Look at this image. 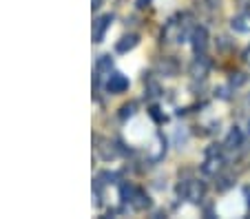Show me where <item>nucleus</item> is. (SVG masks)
Masks as SVG:
<instances>
[{
    "label": "nucleus",
    "instance_id": "f257e3e1",
    "mask_svg": "<svg viewBox=\"0 0 250 219\" xmlns=\"http://www.w3.org/2000/svg\"><path fill=\"white\" fill-rule=\"evenodd\" d=\"M190 44H193V51L195 53H204L208 44V31L204 27H195L193 34H190Z\"/></svg>",
    "mask_w": 250,
    "mask_h": 219
},
{
    "label": "nucleus",
    "instance_id": "f3484780",
    "mask_svg": "<svg viewBox=\"0 0 250 219\" xmlns=\"http://www.w3.org/2000/svg\"><path fill=\"white\" fill-rule=\"evenodd\" d=\"M246 195H248V206H250V191H246Z\"/></svg>",
    "mask_w": 250,
    "mask_h": 219
},
{
    "label": "nucleus",
    "instance_id": "f03ea898",
    "mask_svg": "<svg viewBox=\"0 0 250 219\" xmlns=\"http://www.w3.org/2000/svg\"><path fill=\"white\" fill-rule=\"evenodd\" d=\"M128 89V80L122 73H109V80H106V91L109 93H124Z\"/></svg>",
    "mask_w": 250,
    "mask_h": 219
},
{
    "label": "nucleus",
    "instance_id": "2eb2a0df",
    "mask_svg": "<svg viewBox=\"0 0 250 219\" xmlns=\"http://www.w3.org/2000/svg\"><path fill=\"white\" fill-rule=\"evenodd\" d=\"M93 7H100V0H93Z\"/></svg>",
    "mask_w": 250,
    "mask_h": 219
},
{
    "label": "nucleus",
    "instance_id": "f8f14e48",
    "mask_svg": "<svg viewBox=\"0 0 250 219\" xmlns=\"http://www.w3.org/2000/svg\"><path fill=\"white\" fill-rule=\"evenodd\" d=\"M160 71L162 73H168V76H175V64H173V62H162Z\"/></svg>",
    "mask_w": 250,
    "mask_h": 219
},
{
    "label": "nucleus",
    "instance_id": "6e6552de",
    "mask_svg": "<svg viewBox=\"0 0 250 219\" xmlns=\"http://www.w3.org/2000/svg\"><path fill=\"white\" fill-rule=\"evenodd\" d=\"M241 142H244V133H241V129H230V133H228V138H226V146L228 148H239L241 146Z\"/></svg>",
    "mask_w": 250,
    "mask_h": 219
},
{
    "label": "nucleus",
    "instance_id": "4468645a",
    "mask_svg": "<svg viewBox=\"0 0 250 219\" xmlns=\"http://www.w3.org/2000/svg\"><path fill=\"white\" fill-rule=\"evenodd\" d=\"M148 2H151V0H137V5H140V7H146Z\"/></svg>",
    "mask_w": 250,
    "mask_h": 219
},
{
    "label": "nucleus",
    "instance_id": "dca6fc26",
    "mask_svg": "<svg viewBox=\"0 0 250 219\" xmlns=\"http://www.w3.org/2000/svg\"><path fill=\"white\" fill-rule=\"evenodd\" d=\"M246 60H250V49H248V51H246Z\"/></svg>",
    "mask_w": 250,
    "mask_h": 219
},
{
    "label": "nucleus",
    "instance_id": "9b49d317",
    "mask_svg": "<svg viewBox=\"0 0 250 219\" xmlns=\"http://www.w3.org/2000/svg\"><path fill=\"white\" fill-rule=\"evenodd\" d=\"M111 69V58L109 56H102L98 60V73H104V71H109Z\"/></svg>",
    "mask_w": 250,
    "mask_h": 219
},
{
    "label": "nucleus",
    "instance_id": "7ed1b4c3",
    "mask_svg": "<svg viewBox=\"0 0 250 219\" xmlns=\"http://www.w3.org/2000/svg\"><path fill=\"white\" fill-rule=\"evenodd\" d=\"M180 193L190 201H199V197L204 195V186L199 181H186L184 188L180 186Z\"/></svg>",
    "mask_w": 250,
    "mask_h": 219
},
{
    "label": "nucleus",
    "instance_id": "9d476101",
    "mask_svg": "<svg viewBox=\"0 0 250 219\" xmlns=\"http://www.w3.org/2000/svg\"><path fill=\"white\" fill-rule=\"evenodd\" d=\"M131 204H133V206H135V208H137V210H144V208H146V206H148V204H151V201H148V197H146V195H144V193H142V191H135V195H133Z\"/></svg>",
    "mask_w": 250,
    "mask_h": 219
},
{
    "label": "nucleus",
    "instance_id": "0eeeda50",
    "mask_svg": "<svg viewBox=\"0 0 250 219\" xmlns=\"http://www.w3.org/2000/svg\"><path fill=\"white\" fill-rule=\"evenodd\" d=\"M137 42H140V40H137V36H135V34L124 36V38L120 40L118 44H115V49H118V53H126V51H131V49L135 47Z\"/></svg>",
    "mask_w": 250,
    "mask_h": 219
},
{
    "label": "nucleus",
    "instance_id": "ddd939ff",
    "mask_svg": "<svg viewBox=\"0 0 250 219\" xmlns=\"http://www.w3.org/2000/svg\"><path fill=\"white\" fill-rule=\"evenodd\" d=\"M133 113H135V104H126V106L122 109V113H120V115H122V119H126V118H131Z\"/></svg>",
    "mask_w": 250,
    "mask_h": 219
},
{
    "label": "nucleus",
    "instance_id": "39448f33",
    "mask_svg": "<svg viewBox=\"0 0 250 219\" xmlns=\"http://www.w3.org/2000/svg\"><path fill=\"white\" fill-rule=\"evenodd\" d=\"M111 22H113V16H111V14H106V16H102V18L95 20V24H93V38H95V42H102V36H104V31L109 29Z\"/></svg>",
    "mask_w": 250,
    "mask_h": 219
},
{
    "label": "nucleus",
    "instance_id": "1a4fd4ad",
    "mask_svg": "<svg viewBox=\"0 0 250 219\" xmlns=\"http://www.w3.org/2000/svg\"><path fill=\"white\" fill-rule=\"evenodd\" d=\"M219 166H222V159H219V155H217V158L208 155L206 164H204V173H208V175H215V173L219 171Z\"/></svg>",
    "mask_w": 250,
    "mask_h": 219
},
{
    "label": "nucleus",
    "instance_id": "423d86ee",
    "mask_svg": "<svg viewBox=\"0 0 250 219\" xmlns=\"http://www.w3.org/2000/svg\"><path fill=\"white\" fill-rule=\"evenodd\" d=\"M230 27L237 34H250V16H246V14L235 16V18L230 20Z\"/></svg>",
    "mask_w": 250,
    "mask_h": 219
},
{
    "label": "nucleus",
    "instance_id": "20e7f679",
    "mask_svg": "<svg viewBox=\"0 0 250 219\" xmlns=\"http://www.w3.org/2000/svg\"><path fill=\"white\" fill-rule=\"evenodd\" d=\"M208 69H210V62H208V58H204L202 53H197L195 62L190 64V76H193V78H206Z\"/></svg>",
    "mask_w": 250,
    "mask_h": 219
}]
</instances>
